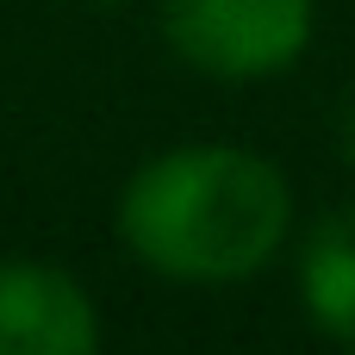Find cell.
<instances>
[{
  "label": "cell",
  "mask_w": 355,
  "mask_h": 355,
  "mask_svg": "<svg viewBox=\"0 0 355 355\" xmlns=\"http://www.w3.org/2000/svg\"><path fill=\"white\" fill-rule=\"evenodd\" d=\"M293 225V200L275 162L231 144H187L144 162L125 187V243L175 281L256 275Z\"/></svg>",
  "instance_id": "cell-1"
},
{
  "label": "cell",
  "mask_w": 355,
  "mask_h": 355,
  "mask_svg": "<svg viewBox=\"0 0 355 355\" xmlns=\"http://www.w3.org/2000/svg\"><path fill=\"white\" fill-rule=\"evenodd\" d=\"M168 44L225 81L287 69L312 37V0H162Z\"/></svg>",
  "instance_id": "cell-2"
},
{
  "label": "cell",
  "mask_w": 355,
  "mask_h": 355,
  "mask_svg": "<svg viewBox=\"0 0 355 355\" xmlns=\"http://www.w3.org/2000/svg\"><path fill=\"white\" fill-rule=\"evenodd\" d=\"M94 343V306L62 268L0 262V355H87Z\"/></svg>",
  "instance_id": "cell-3"
},
{
  "label": "cell",
  "mask_w": 355,
  "mask_h": 355,
  "mask_svg": "<svg viewBox=\"0 0 355 355\" xmlns=\"http://www.w3.org/2000/svg\"><path fill=\"white\" fill-rule=\"evenodd\" d=\"M300 293L306 312L355 349V206H337L312 225L306 262H300Z\"/></svg>",
  "instance_id": "cell-4"
},
{
  "label": "cell",
  "mask_w": 355,
  "mask_h": 355,
  "mask_svg": "<svg viewBox=\"0 0 355 355\" xmlns=\"http://www.w3.org/2000/svg\"><path fill=\"white\" fill-rule=\"evenodd\" d=\"M343 156L355 162V100H349V112H343Z\"/></svg>",
  "instance_id": "cell-5"
},
{
  "label": "cell",
  "mask_w": 355,
  "mask_h": 355,
  "mask_svg": "<svg viewBox=\"0 0 355 355\" xmlns=\"http://www.w3.org/2000/svg\"><path fill=\"white\" fill-rule=\"evenodd\" d=\"M100 6H119V0H100Z\"/></svg>",
  "instance_id": "cell-6"
}]
</instances>
